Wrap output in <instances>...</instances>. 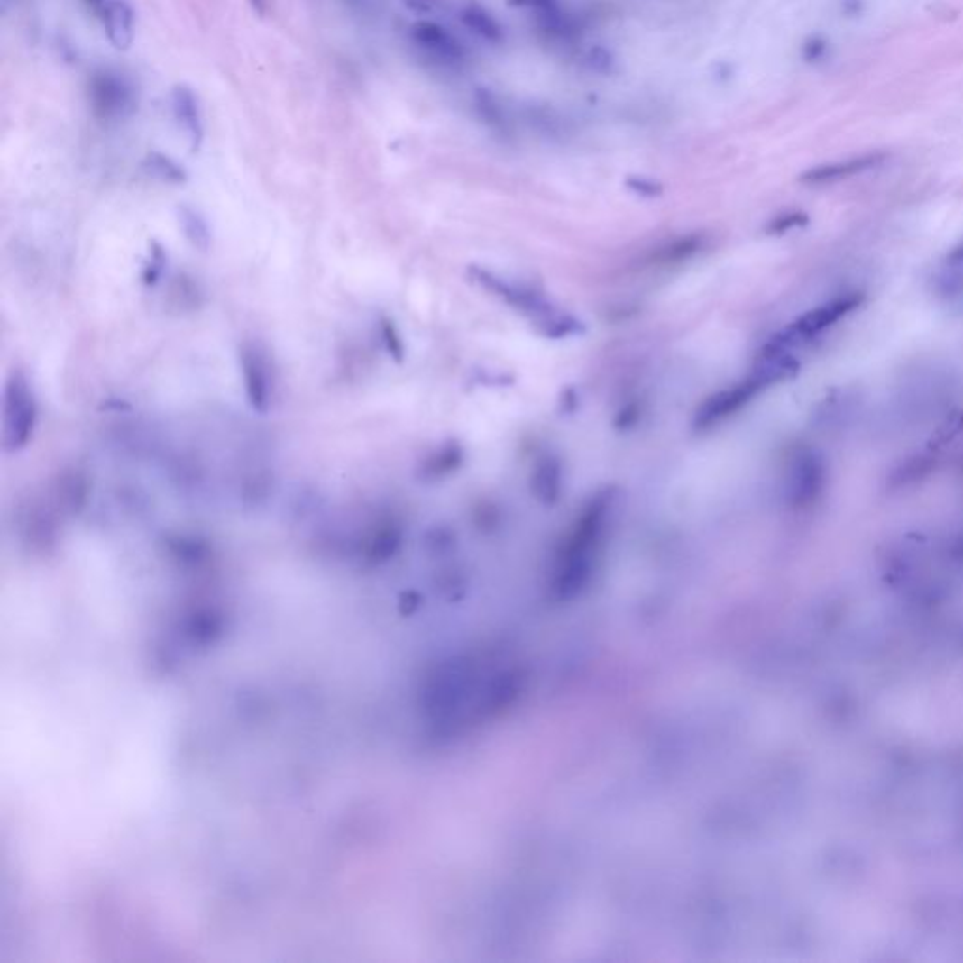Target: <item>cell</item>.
<instances>
[{"label": "cell", "instance_id": "cell-26", "mask_svg": "<svg viewBox=\"0 0 963 963\" xmlns=\"http://www.w3.org/2000/svg\"><path fill=\"white\" fill-rule=\"evenodd\" d=\"M642 420V405L638 401H628L625 407H621L614 418V427L618 431H628L637 427Z\"/></svg>", "mask_w": 963, "mask_h": 963}, {"label": "cell", "instance_id": "cell-34", "mask_svg": "<svg viewBox=\"0 0 963 963\" xmlns=\"http://www.w3.org/2000/svg\"><path fill=\"white\" fill-rule=\"evenodd\" d=\"M350 3H356V0H350Z\"/></svg>", "mask_w": 963, "mask_h": 963}, {"label": "cell", "instance_id": "cell-20", "mask_svg": "<svg viewBox=\"0 0 963 963\" xmlns=\"http://www.w3.org/2000/svg\"><path fill=\"white\" fill-rule=\"evenodd\" d=\"M538 326H540L542 335L548 339H566V337L580 335L585 332V326L582 320H578L573 315H563L557 311L552 313L550 316L542 318Z\"/></svg>", "mask_w": 963, "mask_h": 963}, {"label": "cell", "instance_id": "cell-4", "mask_svg": "<svg viewBox=\"0 0 963 963\" xmlns=\"http://www.w3.org/2000/svg\"><path fill=\"white\" fill-rule=\"evenodd\" d=\"M89 98L98 119H123L134 112L136 93L126 78L114 70H100L89 81Z\"/></svg>", "mask_w": 963, "mask_h": 963}, {"label": "cell", "instance_id": "cell-23", "mask_svg": "<svg viewBox=\"0 0 963 963\" xmlns=\"http://www.w3.org/2000/svg\"><path fill=\"white\" fill-rule=\"evenodd\" d=\"M379 332H381L382 344L386 348V353L390 354V358L393 362L401 363L405 360V343H403V337H401L399 330L396 327V324H393L390 318L382 316L381 322H379Z\"/></svg>", "mask_w": 963, "mask_h": 963}, {"label": "cell", "instance_id": "cell-7", "mask_svg": "<svg viewBox=\"0 0 963 963\" xmlns=\"http://www.w3.org/2000/svg\"><path fill=\"white\" fill-rule=\"evenodd\" d=\"M469 275L474 282H478L482 289H486L488 292L499 296L500 299H505L510 307H514L516 311L527 315L531 318H537L538 322L546 316H550L554 311L552 303L546 299L542 294L531 290V289H525V287H516V284H510L507 282L505 279L497 277L495 273L480 268V266H471L469 268Z\"/></svg>", "mask_w": 963, "mask_h": 963}, {"label": "cell", "instance_id": "cell-24", "mask_svg": "<svg viewBox=\"0 0 963 963\" xmlns=\"http://www.w3.org/2000/svg\"><path fill=\"white\" fill-rule=\"evenodd\" d=\"M472 523L482 531H493L500 523V509L491 500H482L472 510Z\"/></svg>", "mask_w": 963, "mask_h": 963}, {"label": "cell", "instance_id": "cell-2", "mask_svg": "<svg viewBox=\"0 0 963 963\" xmlns=\"http://www.w3.org/2000/svg\"><path fill=\"white\" fill-rule=\"evenodd\" d=\"M38 424L34 391L21 371H14L5 384L3 446L5 452H19L31 445Z\"/></svg>", "mask_w": 963, "mask_h": 963}, {"label": "cell", "instance_id": "cell-21", "mask_svg": "<svg viewBox=\"0 0 963 963\" xmlns=\"http://www.w3.org/2000/svg\"><path fill=\"white\" fill-rule=\"evenodd\" d=\"M931 469H933V457H928V455L909 457L905 463H902L892 472V486L902 488V486L916 484V482H921L922 478L930 476Z\"/></svg>", "mask_w": 963, "mask_h": 963}, {"label": "cell", "instance_id": "cell-29", "mask_svg": "<svg viewBox=\"0 0 963 963\" xmlns=\"http://www.w3.org/2000/svg\"><path fill=\"white\" fill-rule=\"evenodd\" d=\"M824 53H826V41H822L819 38L809 40L803 46V57L807 60H819Z\"/></svg>", "mask_w": 963, "mask_h": 963}, {"label": "cell", "instance_id": "cell-1", "mask_svg": "<svg viewBox=\"0 0 963 963\" xmlns=\"http://www.w3.org/2000/svg\"><path fill=\"white\" fill-rule=\"evenodd\" d=\"M830 469L826 457L809 446L796 448L786 463L784 500L794 510H809L826 495Z\"/></svg>", "mask_w": 963, "mask_h": 963}, {"label": "cell", "instance_id": "cell-15", "mask_svg": "<svg viewBox=\"0 0 963 963\" xmlns=\"http://www.w3.org/2000/svg\"><path fill=\"white\" fill-rule=\"evenodd\" d=\"M89 493H91V484L85 472L78 469H67L59 474L57 486H55V499H57V505L64 512L79 514L85 509L87 500H89Z\"/></svg>", "mask_w": 963, "mask_h": 963}, {"label": "cell", "instance_id": "cell-31", "mask_svg": "<svg viewBox=\"0 0 963 963\" xmlns=\"http://www.w3.org/2000/svg\"><path fill=\"white\" fill-rule=\"evenodd\" d=\"M81 3H83V6H85L87 10H89L95 17H98V15L102 14V10H104V6H105L107 0H81Z\"/></svg>", "mask_w": 963, "mask_h": 963}, {"label": "cell", "instance_id": "cell-30", "mask_svg": "<svg viewBox=\"0 0 963 963\" xmlns=\"http://www.w3.org/2000/svg\"><path fill=\"white\" fill-rule=\"evenodd\" d=\"M561 405H563V410L564 412H574L576 407H578V396L576 391L573 388H568L563 391V398H561Z\"/></svg>", "mask_w": 963, "mask_h": 963}, {"label": "cell", "instance_id": "cell-33", "mask_svg": "<svg viewBox=\"0 0 963 963\" xmlns=\"http://www.w3.org/2000/svg\"><path fill=\"white\" fill-rule=\"evenodd\" d=\"M251 8L258 14V15H266L268 12V0H249Z\"/></svg>", "mask_w": 963, "mask_h": 963}, {"label": "cell", "instance_id": "cell-22", "mask_svg": "<svg viewBox=\"0 0 963 963\" xmlns=\"http://www.w3.org/2000/svg\"><path fill=\"white\" fill-rule=\"evenodd\" d=\"M168 264V252L159 241H151L149 243V258L142 271V280L147 287H155V284L162 279V273Z\"/></svg>", "mask_w": 963, "mask_h": 963}, {"label": "cell", "instance_id": "cell-6", "mask_svg": "<svg viewBox=\"0 0 963 963\" xmlns=\"http://www.w3.org/2000/svg\"><path fill=\"white\" fill-rule=\"evenodd\" d=\"M762 390L764 386L749 375L739 384L713 393V396L708 398L696 410L694 427L698 431H706L719 426L720 422H725L730 416L739 412L743 407L749 405Z\"/></svg>", "mask_w": 963, "mask_h": 963}, {"label": "cell", "instance_id": "cell-16", "mask_svg": "<svg viewBox=\"0 0 963 963\" xmlns=\"http://www.w3.org/2000/svg\"><path fill=\"white\" fill-rule=\"evenodd\" d=\"M704 243H706V237L702 234H689V235L675 237L668 241L666 245L656 249L651 260L655 261V264H661V266L683 264V261H689L692 256H696L700 251H702Z\"/></svg>", "mask_w": 963, "mask_h": 963}, {"label": "cell", "instance_id": "cell-13", "mask_svg": "<svg viewBox=\"0 0 963 963\" xmlns=\"http://www.w3.org/2000/svg\"><path fill=\"white\" fill-rule=\"evenodd\" d=\"M531 493L544 507H555L563 493V463L554 454L537 459L531 474Z\"/></svg>", "mask_w": 963, "mask_h": 963}, {"label": "cell", "instance_id": "cell-19", "mask_svg": "<svg viewBox=\"0 0 963 963\" xmlns=\"http://www.w3.org/2000/svg\"><path fill=\"white\" fill-rule=\"evenodd\" d=\"M462 21L465 27H469L472 32L482 36L488 41L499 43L502 40V27L499 21L486 10L478 5H469L462 10Z\"/></svg>", "mask_w": 963, "mask_h": 963}, {"label": "cell", "instance_id": "cell-3", "mask_svg": "<svg viewBox=\"0 0 963 963\" xmlns=\"http://www.w3.org/2000/svg\"><path fill=\"white\" fill-rule=\"evenodd\" d=\"M864 303L862 292H845L841 296L831 298L830 301L819 305V307L803 313L791 326H786L783 332L772 337V341L796 350L819 339L826 330L834 327L838 322L855 313Z\"/></svg>", "mask_w": 963, "mask_h": 963}, {"label": "cell", "instance_id": "cell-14", "mask_svg": "<svg viewBox=\"0 0 963 963\" xmlns=\"http://www.w3.org/2000/svg\"><path fill=\"white\" fill-rule=\"evenodd\" d=\"M463 446L455 441H450L422 459L418 471H416V478L424 482V484H435V482H441L457 472L463 467Z\"/></svg>", "mask_w": 963, "mask_h": 963}, {"label": "cell", "instance_id": "cell-11", "mask_svg": "<svg viewBox=\"0 0 963 963\" xmlns=\"http://www.w3.org/2000/svg\"><path fill=\"white\" fill-rule=\"evenodd\" d=\"M107 41L117 51H128L136 38V12L130 0H107L98 15Z\"/></svg>", "mask_w": 963, "mask_h": 963}, {"label": "cell", "instance_id": "cell-12", "mask_svg": "<svg viewBox=\"0 0 963 963\" xmlns=\"http://www.w3.org/2000/svg\"><path fill=\"white\" fill-rule=\"evenodd\" d=\"M883 160H885L883 152H869V155H862V157L847 159V160H839V162H830V164L815 166L812 170H807L800 179H802V183H807V185L838 183V181H845V179L855 178V175H860L864 171H869L875 166H879Z\"/></svg>", "mask_w": 963, "mask_h": 963}, {"label": "cell", "instance_id": "cell-28", "mask_svg": "<svg viewBox=\"0 0 963 963\" xmlns=\"http://www.w3.org/2000/svg\"><path fill=\"white\" fill-rule=\"evenodd\" d=\"M943 266L949 268L952 273H956L959 279H963V241H959V243L947 254Z\"/></svg>", "mask_w": 963, "mask_h": 963}, {"label": "cell", "instance_id": "cell-25", "mask_svg": "<svg viewBox=\"0 0 963 963\" xmlns=\"http://www.w3.org/2000/svg\"><path fill=\"white\" fill-rule=\"evenodd\" d=\"M809 223V216L802 211H791V213H783L779 216H775L774 221L768 225V228H766V232H768L770 235H783V234H789L796 228H802Z\"/></svg>", "mask_w": 963, "mask_h": 963}, {"label": "cell", "instance_id": "cell-32", "mask_svg": "<svg viewBox=\"0 0 963 963\" xmlns=\"http://www.w3.org/2000/svg\"><path fill=\"white\" fill-rule=\"evenodd\" d=\"M403 3L414 12H429L433 0H403Z\"/></svg>", "mask_w": 963, "mask_h": 963}, {"label": "cell", "instance_id": "cell-8", "mask_svg": "<svg viewBox=\"0 0 963 963\" xmlns=\"http://www.w3.org/2000/svg\"><path fill=\"white\" fill-rule=\"evenodd\" d=\"M170 105L173 121L185 134L190 151H200L206 138V126L198 95L194 93L192 87L179 83L170 93Z\"/></svg>", "mask_w": 963, "mask_h": 963}, {"label": "cell", "instance_id": "cell-5", "mask_svg": "<svg viewBox=\"0 0 963 963\" xmlns=\"http://www.w3.org/2000/svg\"><path fill=\"white\" fill-rule=\"evenodd\" d=\"M237 360L251 408L254 412L266 414L273 398L271 363L266 350L258 343L245 341L237 350Z\"/></svg>", "mask_w": 963, "mask_h": 963}, {"label": "cell", "instance_id": "cell-9", "mask_svg": "<svg viewBox=\"0 0 963 963\" xmlns=\"http://www.w3.org/2000/svg\"><path fill=\"white\" fill-rule=\"evenodd\" d=\"M800 362L794 356V350L786 348L775 341H768L755 358L751 377L757 379L764 390L791 381L798 375Z\"/></svg>", "mask_w": 963, "mask_h": 963}, {"label": "cell", "instance_id": "cell-27", "mask_svg": "<svg viewBox=\"0 0 963 963\" xmlns=\"http://www.w3.org/2000/svg\"><path fill=\"white\" fill-rule=\"evenodd\" d=\"M625 183L632 192L646 196V198H656V196H661L665 192L659 181H653L647 178H628Z\"/></svg>", "mask_w": 963, "mask_h": 963}, {"label": "cell", "instance_id": "cell-10", "mask_svg": "<svg viewBox=\"0 0 963 963\" xmlns=\"http://www.w3.org/2000/svg\"><path fill=\"white\" fill-rule=\"evenodd\" d=\"M410 38L414 46L431 55L433 59L455 64L463 60V48L445 27L433 21H416L410 27Z\"/></svg>", "mask_w": 963, "mask_h": 963}, {"label": "cell", "instance_id": "cell-17", "mask_svg": "<svg viewBox=\"0 0 963 963\" xmlns=\"http://www.w3.org/2000/svg\"><path fill=\"white\" fill-rule=\"evenodd\" d=\"M178 216H179V226L183 230V235L187 237L188 243L202 252L209 251L213 239H211V230L206 218L198 211L187 206L178 209Z\"/></svg>", "mask_w": 963, "mask_h": 963}, {"label": "cell", "instance_id": "cell-18", "mask_svg": "<svg viewBox=\"0 0 963 963\" xmlns=\"http://www.w3.org/2000/svg\"><path fill=\"white\" fill-rule=\"evenodd\" d=\"M143 170L151 178L170 185H183L188 179L187 170L179 162H175L171 157L159 151H151L143 159Z\"/></svg>", "mask_w": 963, "mask_h": 963}]
</instances>
